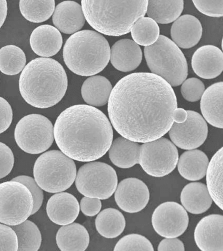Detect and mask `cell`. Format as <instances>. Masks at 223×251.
<instances>
[{"mask_svg":"<svg viewBox=\"0 0 223 251\" xmlns=\"http://www.w3.org/2000/svg\"><path fill=\"white\" fill-rule=\"evenodd\" d=\"M176 108L177 97L172 86L157 75L141 72L129 74L115 84L107 111L117 133L144 143L169 131Z\"/></svg>","mask_w":223,"mask_h":251,"instance_id":"cell-1","label":"cell"},{"mask_svg":"<svg viewBox=\"0 0 223 251\" xmlns=\"http://www.w3.org/2000/svg\"><path fill=\"white\" fill-rule=\"evenodd\" d=\"M54 139L60 150L74 160L93 162L108 152L112 143V125L106 115L89 105H75L58 116Z\"/></svg>","mask_w":223,"mask_h":251,"instance_id":"cell-2","label":"cell"},{"mask_svg":"<svg viewBox=\"0 0 223 251\" xmlns=\"http://www.w3.org/2000/svg\"><path fill=\"white\" fill-rule=\"evenodd\" d=\"M68 83L67 75L62 65L54 59L42 57L31 61L23 69L19 90L29 105L48 109L61 101Z\"/></svg>","mask_w":223,"mask_h":251,"instance_id":"cell-3","label":"cell"},{"mask_svg":"<svg viewBox=\"0 0 223 251\" xmlns=\"http://www.w3.org/2000/svg\"><path fill=\"white\" fill-rule=\"evenodd\" d=\"M148 0H81L85 20L98 32L118 37L146 15Z\"/></svg>","mask_w":223,"mask_h":251,"instance_id":"cell-4","label":"cell"},{"mask_svg":"<svg viewBox=\"0 0 223 251\" xmlns=\"http://www.w3.org/2000/svg\"><path fill=\"white\" fill-rule=\"evenodd\" d=\"M108 41L100 33L89 29L77 31L67 39L63 49L66 66L78 75H95L110 60Z\"/></svg>","mask_w":223,"mask_h":251,"instance_id":"cell-5","label":"cell"},{"mask_svg":"<svg viewBox=\"0 0 223 251\" xmlns=\"http://www.w3.org/2000/svg\"><path fill=\"white\" fill-rule=\"evenodd\" d=\"M145 58L152 74L172 86L181 85L188 76V64L179 47L168 37L159 35L153 44L145 47Z\"/></svg>","mask_w":223,"mask_h":251,"instance_id":"cell-6","label":"cell"},{"mask_svg":"<svg viewBox=\"0 0 223 251\" xmlns=\"http://www.w3.org/2000/svg\"><path fill=\"white\" fill-rule=\"evenodd\" d=\"M77 168L73 159L61 151L43 153L34 166V179L42 190L50 193L65 191L75 180Z\"/></svg>","mask_w":223,"mask_h":251,"instance_id":"cell-7","label":"cell"},{"mask_svg":"<svg viewBox=\"0 0 223 251\" xmlns=\"http://www.w3.org/2000/svg\"><path fill=\"white\" fill-rule=\"evenodd\" d=\"M75 186L82 195L107 200L114 194L118 184L116 172L109 165L101 162H89L79 169Z\"/></svg>","mask_w":223,"mask_h":251,"instance_id":"cell-8","label":"cell"},{"mask_svg":"<svg viewBox=\"0 0 223 251\" xmlns=\"http://www.w3.org/2000/svg\"><path fill=\"white\" fill-rule=\"evenodd\" d=\"M54 127L44 115L31 114L19 121L15 129L17 145L24 152L38 154L46 152L54 141Z\"/></svg>","mask_w":223,"mask_h":251,"instance_id":"cell-9","label":"cell"},{"mask_svg":"<svg viewBox=\"0 0 223 251\" xmlns=\"http://www.w3.org/2000/svg\"><path fill=\"white\" fill-rule=\"evenodd\" d=\"M33 209L32 193L25 184L12 180L0 184V223L19 225L32 215Z\"/></svg>","mask_w":223,"mask_h":251,"instance_id":"cell-10","label":"cell"},{"mask_svg":"<svg viewBox=\"0 0 223 251\" xmlns=\"http://www.w3.org/2000/svg\"><path fill=\"white\" fill-rule=\"evenodd\" d=\"M178 159L177 147L165 137L140 145L139 164L146 174L154 177H163L173 172Z\"/></svg>","mask_w":223,"mask_h":251,"instance_id":"cell-11","label":"cell"},{"mask_svg":"<svg viewBox=\"0 0 223 251\" xmlns=\"http://www.w3.org/2000/svg\"><path fill=\"white\" fill-rule=\"evenodd\" d=\"M189 223V215L185 208L174 201L160 204L152 216L154 230L165 238L181 236L187 230Z\"/></svg>","mask_w":223,"mask_h":251,"instance_id":"cell-12","label":"cell"},{"mask_svg":"<svg viewBox=\"0 0 223 251\" xmlns=\"http://www.w3.org/2000/svg\"><path fill=\"white\" fill-rule=\"evenodd\" d=\"M187 112V120L183 123H173L168 133L175 146L184 150H193L204 143L208 135V126L198 113Z\"/></svg>","mask_w":223,"mask_h":251,"instance_id":"cell-13","label":"cell"},{"mask_svg":"<svg viewBox=\"0 0 223 251\" xmlns=\"http://www.w3.org/2000/svg\"><path fill=\"white\" fill-rule=\"evenodd\" d=\"M115 201L123 211L138 213L148 205L150 192L148 186L136 178H125L117 184L114 192Z\"/></svg>","mask_w":223,"mask_h":251,"instance_id":"cell-14","label":"cell"},{"mask_svg":"<svg viewBox=\"0 0 223 251\" xmlns=\"http://www.w3.org/2000/svg\"><path fill=\"white\" fill-rule=\"evenodd\" d=\"M223 215L203 217L196 226V244L202 251H223Z\"/></svg>","mask_w":223,"mask_h":251,"instance_id":"cell-15","label":"cell"},{"mask_svg":"<svg viewBox=\"0 0 223 251\" xmlns=\"http://www.w3.org/2000/svg\"><path fill=\"white\" fill-rule=\"evenodd\" d=\"M195 74L204 79H212L222 74L223 53L218 47L204 45L194 53L191 61Z\"/></svg>","mask_w":223,"mask_h":251,"instance_id":"cell-16","label":"cell"},{"mask_svg":"<svg viewBox=\"0 0 223 251\" xmlns=\"http://www.w3.org/2000/svg\"><path fill=\"white\" fill-rule=\"evenodd\" d=\"M47 214L56 225L64 226L74 223L79 215L80 206L76 198L68 192H58L48 200Z\"/></svg>","mask_w":223,"mask_h":251,"instance_id":"cell-17","label":"cell"},{"mask_svg":"<svg viewBox=\"0 0 223 251\" xmlns=\"http://www.w3.org/2000/svg\"><path fill=\"white\" fill-rule=\"evenodd\" d=\"M85 21L81 5L73 1H64L58 4L52 16L54 25L65 34L77 32L84 26Z\"/></svg>","mask_w":223,"mask_h":251,"instance_id":"cell-18","label":"cell"},{"mask_svg":"<svg viewBox=\"0 0 223 251\" xmlns=\"http://www.w3.org/2000/svg\"><path fill=\"white\" fill-rule=\"evenodd\" d=\"M142 51L140 45L129 39L117 41L111 49V64L122 72L136 70L142 61Z\"/></svg>","mask_w":223,"mask_h":251,"instance_id":"cell-19","label":"cell"},{"mask_svg":"<svg viewBox=\"0 0 223 251\" xmlns=\"http://www.w3.org/2000/svg\"><path fill=\"white\" fill-rule=\"evenodd\" d=\"M203 28L199 20L191 15H185L176 19L171 27L172 41L179 48L195 47L202 36Z\"/></svg>","mask_w":223,"mask_h":251,"instance_id":"cell-20","label":"cell"},{"mask_svg":"<svg viewBox=\"0 0 223 251\" xmlns=\"http://www.w3.org/2000/svg\"><path fill=\"white\" fill-rule=\"evenodd\" d=\"M31 48L42 57H51L59 52L63 43L60 31L52 25H44L36 27L31 34Z\"/></svg>","mask_w":223,"mask_h":251,"instance_id":"cell-21","label":"cell"},{"mask_svg":"<svg viewBox=\"0 0 223 251\" xmlns=\"http://www.w3.org/2000/svg\"><path fill=\"white\" fill-rule=\"evenodd\" d=\"M223 82L209 86L200 98V109L205 121L213 126L222 129Z\"/></svg>","mask_w":223,"mask_h":251,"instance_id":"cell-22","label":"cell"},{"mask_svg":"<svg viewBox=\"0 0 223 251\" xmlns=\"http://www.w3.org/2000/svg\"><path fill=\"white\" fill-rule=\"evenodd\" d=\"M181 202L186 211L194 215L206 212L213 203L205 184L201 182H191L183 188Z\"/></svg>","mask_w":223,"mask_h":251,"instance_id":"cell-23","label":"cell"},{"mask_svg":"<svg viewBox=\"0 0 223 251\" xmlns=\"http://www.w3.org/2000/svg\"><path fill=\"white\" fill-rule=\"evenodd\" d=\"M56 241L62 251H84L89 247L90 236L83 225L72 223L58 229Z\"/></svg>","mask_w":223,"mask_h":251,"instance_id":"cell-24","label":"cell"},{"mask_svg":"<svg viewBox=\"0 0 223 251\" xmlns=\"http://www.w3.org/2000/svg\"><path fill=\"white\" fill-rule=\"evenodd\" d=\"M209 159L203 151L193 149L183 153L178 159L179 174L185 179L196 181L205 176Z\"/></svg>","mask_w":223,"mask_h":251,"instance_id":"cell-25","label":"cell"},{"mask_svg":"<svg viewBox=\"0 0 223 251\" xmlns=\"http://www.w3.org/2000/svg\"><path fill=\"white\" fill-rule=\"evenodd\" d=\"M140 145L119 137L112 141L109 149V158L115 166L120 168L127 169L139 164Z\"/></svg>","mask_w":223,"mask_h":251,"instance_id":"cell-26","label":"cell"},{"mask_svg":"<svg viewBox=\"0 0 223 251\" xmlns=\"http://www.w3.org/2000/svg\"><path fill=\"white\" fill-rule=\"evenodd\" d=\"M112 89V84L105 76L93 75L83 82L81 95L88 105L101 107L108 102Z\"/></svg>","mask_w":223,"mask_h":251,"instance_id":"cell-27","label":"cell"},{"mask_svg":"<svg viewBox=\"0 0 223 251\" xmlns=\"http://www.w3.org/2000/svg\"><path fill=\"white\" fill-rule=\"evenodd\" d=\"M183 9V0H148L146 14L156 23L167 25L178 19Z\"/></svg>","mask_w":223,"mask_h":251,"instance_id":"cell-28","label":"cell"},{"mask_svg":"<svg viewBox=\"0 0 223 251\" xmlns=\"http://www.w3.org/2000/svg\"><path fill=\"white\" fill-rule=\"evenodd\" d=\"M223 149L221 148L209 162L206 174L207 188L212 200L221 210L223 203Z\"/></svg>","mask_w":223,"mask_h":251,"instance_id":"cell-29","label":"cell"},{"mask_svg":"<svg viewBox=\"0 0 223 251\" xmlns=\"http://www.w3.org/2000/svg\"><path fill=\"white\" fill-rule=\"evenodd\" d=\"M98 232L105 238L113 239L119 236L126 226L124 215L119 210L107 208L99 213L96 219Z\"/></svg>","mask_w":223,"mask_h":251,"instance_id":"cell-30","label":"cell"},{"mask_svg":"<svg viewBox=\"0 0 223 251\" xmlns=\"http://www.w3.org/2000/svg\"><path fill=\"white\" fill-rule=\"evenodd\" d=\"M21 14L27 21L41 23L48 21L55 9L54 0H20Z\"/></svg>","mask_w":223,"mask_h":251,"instance_id":"cell-31","label":"cell"},{"mask_svg":"<svg viewBox=\"0 0 223 251\" xmlns=\"http://www.w3.org/2000/svg\"><path fill=\"white\" fill-rule=\"evenodd\" d=\"M18 239L17 251H37L40 249L42 237L38 226L26 220L19 225L11 226Z\"/></svg>","mask_w":223,"mask_h":251,"instance_id":"cell-32","label":"cell"},{"mask_svg":"<svg viewBox=\"0 0 223 251\" xmlns=\"http://www.w3.org/2000/svg\"><path fill=\"white\" fill-rule=\"evenodd\" d=\"M24 51L15 45H7L0 49V71L7 75L20 74L26 66Z\"/></svg>","mask_w":223,"mask_h":251,"instance_id":"cell-33","label":"cell"},{"mask_svg":"<svg viewBox=\"0 0 223 251\" xmlns=\"http://www.w3.org/2000/svg\"><path fill=\"white\" fill-rule=\"evenodd\" d=\"M130 31L134 42L144 47L153 44L160 35L159 25L149 17H144L138 19Z\"/></svg>","mask_w":223,"mask_h":251,"instance_id":"cell-34","label":"cell"},{"mask_svg":"<svg viewBox=\"0 0 223 251\" xmlns=\"http://www.w3.org/2000/svg\"><path fill=\"white\" fill-rule=\"evenodd\" d=\"M114 251H153L152 243L142 235L129 234L122 237L117 242Z\"/></svg>","mask_w":223,"mask_h":251,"instance_id":"cell-35","label":"cell"},{"mask_svg":"<svg viewBox=\"0 0 223 251\" xmlns=\"http://www.w3.org/2000/svg\"><path fill=\"white\" fill-rule=\"evenodd\" d=\"M205 90L204 84L197 78H189L182 83L181 92L183 97L190 102H195L200 100Z\"/></svg>","mask_w":223,"mask_h":251,"instance_id":"cell-36","label":"cell"},{"mask_svg":"<svg viewBox=\"0 0 223 251\" xmlns=\"http://www.w3.org/2000/svg\"><path fill=\"white\" fill-rule=\"evenodd\" d=\"M12 180L21 182L25 184L30 190L34 199V209H33L32 215H34L36 212L39 211L42 207L43 201H44V192L42 188L37 184L34 178L31 176H21L13 178Z\"/></svg>","mask_w":223,"mask_h":251,"instance_id":"cell-37","label":"cell"},{"mask_svg":"<svg viewBox=\"0 0 223 251\" xmlns=\"http://www.w3.org/2000/svg\"><path fill=\"white\" fill-rule=\"evenodd\" d=\"M223 0H193L194 5L200 13L211 17H222Z\"/></svg>","mask_w":223,"mask_h":251,"instance_id":"cell-38","label":"cell"},{"mask_svg":"<svg viewBox=\"0 0 223 251\" xmlns=\"http://www.w3.org/2000/svg\"><path fill=\"white\" fill-rule=\"evenodd\" d=\"M18 239L10 226L0 223V251H17Z\"/></svg>","mask_w":223,"mask_h":251,"instance_id":"cell-39","label":"cell"},{"mask_svg":"<svg viewBox=\"0 0 223 251\" xmlns=\"http://www.w3.org/2000/svg\"><path fill=\"white\" fill-rule=\"evenodd\" d=\"M14 162L13 151L5 143L0 142V179L10 174Z\"/></svg>","mask_w":223,"mask_h":251,"instance_id":"cell-40","label":"cell"},{"mask_svg":"<svg viewBox=\"0 0 223 251\" xmlns=\"http://www.w3.org/2000/svg\"><path fill=\"white\" fill-rule=\"evenodd\" d=\"M13 121V110L4 98L0 97V134L9 128Z\"/></svg>","mask_w":223,"mask_h":251,"instance_id":"cell-41","label":"cell"},{"mask_svg":"<svg viewBox=\"0 0 223 251\" xmlns=\"http://www.w3.org/2000/svg\"><path fill=\"white\" fill-rule=\"evenodd\" d=\"M82 213L88 217H94L100 211L101 202L98 198L85 197L82 198L79 204Z\"/></svg>","mask_w":223,"mask_h":251,"instance_id":"cell-42","label":"cell"},{"mask_svg":"<svg viewBox=\"0 0 223 251\" xmlns=\"http://www.w3.org/2000/svg\"><path fill=\"white\" fill-rule=\"evenodd\" d=\"M158 251H185V246H184L183 243L177 237L165 238L159 243Z\"/></svg>","mask_w":223,"mask_h":251,"instance_id":"cell-43","label":"cell"},{"mask_svg":"<svg viewBox=\"0 0 223 251\" xmlns=\"http://www.w3.org/2000/svg\"><path fill=\"white\" fill-rule=\"evenodd\" d=\"M172 117L174 123H183L187 119V112L183 108H176L174 110Z\"/></svg>","mask_w":223,"mask_h":251,"instance_id":"cell-44","label":"cell"},{"mask_svg":"<svg viewBox=\"0 0 223 251\" xmlns=\"http://www.w3.org/2000/svg\"><path fill=\"white\" fill-rule=\"evenodd\" d=\"M7 15V0H0V28L4 24Z\"/></svg>","mask_w":223,"mask_h":251,"instance_id":"cell-45","label":"cell"}]
</instances>
